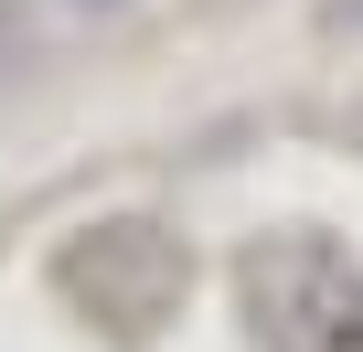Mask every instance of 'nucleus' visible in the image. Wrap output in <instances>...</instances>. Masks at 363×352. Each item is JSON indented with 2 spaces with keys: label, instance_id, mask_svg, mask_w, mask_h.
Segmentation results:
<instances>
[{
  "label": "nucleus",
  "instance_id": "obj_1",
  "mask_svg": "<svg viewBox=\"0 0 363 352\" xmlns=\"http://www.w3.org/2000/svg\"><path fill=\"white\" fill-rule=\"evenodd\" d=\"M235 288H246V331L267 352H363V267L289 225V235H257L235 256Z\"/></svg>",
  "mask_w": 363,
  "mask_h": 352
},
{
  "label": "nucleus",
  "instance_id": "obj_2",
  "mask_svg": "<svg viewBox=\"0 0 363 352\" xmlns=\"http://www.w3.org/2000/svg\"><path fill=\"white\" fill-rule=\"evenodd\" d=\"M65 299H86L107 331H160L171 310H182V235H160V225H139V214H118V225H86L75 246H65Z\"/></svg>",
  "mask_w": 363,
  "mask_h": 352
},
{
  "label": "nucleus",
  "instance_id": "obj_3",
  "mask_svg": "<svg viewBox=\"0 0 363 352\" xmlns=\"http://www.w3.org/2000/svg\"><path fill=\"white\" fill-rule=\"evenodd\" d=\"M75 11H118V0H75Z\"/></svg>",
  "mask_w": 363,
  "mask_h": 352
}]
</instances>
